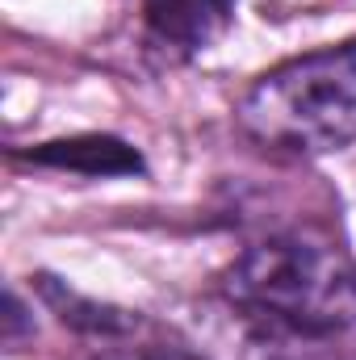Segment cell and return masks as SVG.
Instances as JSON below:
<instances>
[{
    "label": "cell",
    "mask_w": 356,
    "mask_h": 360,
    "mask_svg": "<svg viewBox=\"0 0 356 360\" xmlns=\"http://www.w3.org/2000/svg\"><path fill=\"white\" fill-rule=\"evenodd\" d=\"M30 310H25V302H21V293L8 285V293H4V344L8 348H17L21 344V335L25 331H34V319H25Z\"/></svg>",
    "instance_id": "7"
},
{
    "label": "cell",
    "mask_w": 356,
    "mask_h": 360,
    "mask_svg": "<svg viewBox=\"0 0 356 360\" xmlns=\"http://www.w3.org/2000/svg\"><path fill=\"white\" fill-rule=\"evenodd\" d=\"M143 331V327H139ZM139 331L117 335V340H101L105 348L92 360H201L184 344H164V340H139Z\"/></svg>",
    "instance_id": "6"
},
{
    "label": "cell",
    "mask_w": 356,
    "mask_h": 360,
    "mask_svg": "<svg viewBox=\"0 0 356 360\" xmlns=\"http://www.w3.org/2000/svg\"><path fill=\"white\" fill-rule=\"evenodd\" d=\"M30 160L51 164V168H76V172H89V176L143 172L139 151L126 147L122 139H109V134H89V139H72V143H42Z\"/></svg>",
    "instance_id": "5"
},
{
    "label": "cell",
    "mask_w": 356,
    "mask_h": 360,
    "mask_svg": "<svg viewBox=\"0 0 356 360\" xmlns=\"http://www.w3.org/2000/svg\"><path fill=\"white\" fill-rule=\"evenodd\" d=\"M38 293H42V302L59 314V323L76 327L80 335H92V340H117V335H130V331L143 327L139 314L117 310V306H105V302H92L84 293L68 289L59 276H38Z\"/></svg>",
    "instance_id": "4"
},
{
    "label": "cell",
    "mask_w": 356,
    "mask_h": 360,
    "mask_svg": "<svg viewBox=\"0 0 356 360\" xmlns=\"http://www.w3.org/2000/svg\"><path fill=\"white\" fill-rule=\"evenodd\" d=\"M147 42L168 59L184 63L201 51H210L235 21L239 0H139Z\"/></svg>",
    "instance_id": "3"
},
{
    "label": "cell",
    "mask_w": 356,
    "mask_h": 360,
    "mask_svg": "<svg viewBox=\"0 0 356 360\" xmlns=\"http://www.w3.org/2000/svg\"><path fill=\"white\" fill-rule=\"evenodd\" d=\"M248 143L285 160H319L356 143V42L285 59L235 105Z\"/></svg>",
    "instance_id": "2"
},
{
    "label": "cell",
    "mask_w": 356,
    "mask_h": 360,
    "mask_svg": "<svg viewBox=\"0 0 356 360\" xmlns=\"http://www.w3.org/2000/svg\"><path fill=\"white\" fill-rule=\"evenodd\" d=\"M222 293L281 335L327 340L356 327V260L327 235L285 231L243 248L222 272Z\"/></svg>",
    "instance_id": "1"
}]
</instances>
